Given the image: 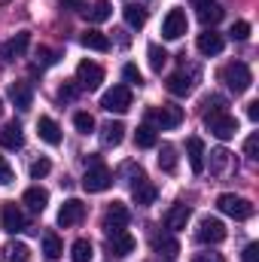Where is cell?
I'll return each instance as SVG.
<instances>
[{"instance_id": "obj_1", "label": "cell", "mask_w": 259, "mask_h": 262, "mask_svg": "<svg viewBox=\"0 0 259 262\" xmlns=\"http://www.w3.org/2000/svg\"><path fill=\"white\" fill-rule=\"evenodd\" d=\"M220 79L229 85V92L244 95L250 89V82H253V73H250V67L244 64V61H232V64H226L220 70Z\"/></svg>"}, {"instance_id": "obj_2", "label": "cell", "mask_w": 259, "mask_h": 262, "mask_svg": "<svg viewBox=\"0 0 259 262\" xmlns=\"http://www.w3.org/2000/svg\"><path fill=\"white\" fill-rule=\"evenodd\" d=\"M113 186V174L104 162L98 165H85V177H82V189L85 192H107Z\"/></svg>"}, {"instance_id": "obj_3", "label": "cell", "mask_w": 259, "mask_h": 262, "mask_svg": "<svg viewBox=\"0 0 259 262\" xmlns=\"http://www.w3.org/2000/svg\"><path fill=\"white\" fill-rule=\"evenodd\" d=\"M217 207H220V213H226L232 220H250L253 216V204L247 198L235 195V192H223L217 198Z\"/></svg>"}, {"instance_id": "obj_4", "label": "cell", "mask_w": 259, "mask_h": 262, "mask_svg": "<svg viewBox=\"0 0 259 262\" xmlns=\"http://www.w3.org/2000/svg\"><path fill=\"white\" fill-rule=\"evenodd\" d=\"M204 125H207V131H210L213 137L232 140L235 131H238V119H235L229 110H226V113H204Z\"/></svg>"}, {"instance_id": "obj_5", "label": "cell", "mask_w": 259, "mask_h": 262, "mask_svg": "<svg viewBox=\"0 0 259 262\" xmlns=\"http://www.w3.org/2000/svg\"><path fill=\"white\" fill-rule=\"evenodd\" d=\"M195 241L198 244H223L226 241V226L217 216H201L198 229H195Z\"/></svg>"}, {"instance_id": "obj_6", "label": "cell", "mask_w": 259, "mask_h": 262, "mask_svg": "<svg viewBox=\"0 0 259 262\" xmlns=\"http://www.w3.org/2000/svg\"><path fill=\"white\" fill-rule=\"evenodd\" d=\"M101 107L107 113H128L131 110V89L128 85H113L101 95Z\"/></svg>"}, {"instance_id": "obj_7", "label": "cell", "mask_w": 259, "mask_h": 262, "mask_svg": "<svg viewBox=\"0 0 259 262\" xmlns=\"http://www.w3.org/2000/svg\"><path fill=\"white\" fill-rule=\"evenodd\" d=\"M183 116H186L183 107H177V104H162V107L149 110V125H159V128L171 131L183 122Z\"/></svg>"}, {"instance_id": "obj_8", "label": "cell", "mask_w": 259, "mask_h": 262, "mask_svg": "<svg viewBox=\"0 0 259 262\" xmlns=\"http://www.w3.org/2000/svg\"><path fill=\"white\" fill-rule=\"evenodd\" d=\"M186 28H189L186 12H183L180 6H174V9L165 15V21H162V37H165V40H180V37L186 34Z\"/></svg>"}, {"instance_id": "obj_9", "label": "cell", "mask_w": 259, "mask_h": 262, "mask_svg": "<svg viewBox=\"0 0 259 262\" xmlns=\"http://www.w3.org/2000/svg\"><path fill=\"white\" fill-rule=\"evenodd\" d=\"M101 82H104L101 64H95V61H79V67H76V85H79L82 92H95Z\"/></svg>"}, {"instance_id": "obj_10", "label": "cell", "mask_w": 259, "mask_h": 262, "mask_svg": "<svg viewBox=\"0 0 259 262\" xmlns=\"http://www.w3.org/2000/svg\"><path fill=\"white\" fill-rule=\"evenodd\" d=\"M134 247H137V241H134V235L125 232V229H119V232H107V253L110 256H131L134 253Z\"/></svg>"}, {"instance_id": "obj_11", "label": "cell", "mask_w": 259, "mask_h": 262, "mask_svg": "<svg viewBox=\"0 0 259 262\" xmlns=\"http://www.w3.org/2000/svg\"><path fill=\"white\" fill-rule=\"evenodd\" d=\"M131 223V210L122 201H113L104 213V232H119V229H128Z\"/></svg>"}, {"instance_id": "obj_12", "label": "cell", "mask_w": 259, "mask_h": 262, "mask_svg": "<svg viewBox=\"0 0 259 262\" xmlns=\"http://www.w3.org/2000/svg\"><path fill=\"white\" fill-rule=\"evenodd\" d=\"M28 46H31V34H28V31H18L15 37H9V40L0 46V61H15V58H21V55L28 52Z\"/></svg>"}, {"instance_id": "obj_13", "label": "cell", "mask_w": 259, "mask_h": 262, "mask_svg": "<svg viewBox=\"0 0 259 262\" xmlns=\"http://www.w3.org/2000/svg\"><path fill=\"white\" fill-rule=\"evenodd\" d=\"M85 220V204L79 198H67L58 210V226L61 229H70V226H79Z\"/></svg>"}, {"instance_id": "obj_14", "label": "cell", "mask_w": 259, "mask_h": 262, "mask_svg": "<svg viewBox=\"0 0 259 262\" xmlns=\"http://www.w3.org/2000/svg\"><path fill=\"white\" fill-rule=\"evenodd\" d=\"M0 226H3V232L18 235V232L28 229V220H25V213H21L15 204H3V210H0Z\"/></svg>"}, {"instance_id": "obj_15", "label": "cell", "mask_w": 259, "mask_h": 262, "mask_svg": "<svg viewBox=\"0 0 259 262\" xmlns=\"http://www.w3.org/2000/svg\"><path fill=\"white\" fill-rule=\"evenodd\" d=\"M131 198H134V204H140V207H149V204H156V198H159V189H156V183H149L143 174L131 183Z\"/></svg>"}, {"instance_id": "obj_16", "label": "cell", "mask_w": 259, "mask_h": 262, "mask_svg": "<svg viewBox=\"0 0 259 262\" xmlns=\"http://www.w3.org/2000/svg\"><path fill=\"white\" fill-rule=\"evenodd\" d=\"M195 76H198V73H195V70H186V67L177 70V73H171V76H168V92H171V95H180V98L189 95L195 89Z\"/></svg>"}, {"instance_id": "obj_17", "label": "cell", "mask_w": 259, "mask_h": 262, "mask_svg": "<svg viewBox=\"0 0 259 262\" xmlns=\"http://www.w3.org/2000/svg\"><path fill=\"white\" fill-rule=\"evenodd\" d=\"M189 216H192V210H189V204H183V201H177L168 213H165V226L171 229V232H180V229H186V223H189Z\"/></svg>"}, {"instance_id": "obj_18", "label": "cell", "mask_w": 259, "mask_h": 262, "mask_svg": "<svg viewBox=\"0 0 259 262\" xmlns=\"http://www.w3.org/2000/svg\"><path fill=\"white\" fill-rule=\"evenodd\" d=\"M0 146L3 149H21L25 146V131H21L18 122H6L0 128Z\"/></svg>"}, {"instance_id": "obj_19", "label": "cell", "mask_w": 259, "mask_h": 262, "mask_svg": "<svg viewBox=\"0 0 259 262\" xmlns=\"http://www.w3.org/2000/svg\"><path fill=\"white\" fill-rule=\"evenodd\" d=\"M37 134H40V140L49 143V146H58V143H61V128H58V122H55L52 116H40V119H37Z\"/></svg>"}, {"instance_id": "obj_20", "label": "cell", "mask_w": 259, "mask_h": 262, "mask_svg": "<svg viewBox=\"0 0 259 262\" xmlns=\"http://www.w3.org/2000/svg\"><path fill=\"white\" fill-rule=\"evenodd\" d=\"M9 101H12L18 110H31V104H34V89H31V82H12V85H9Z\"/></svg>"}, {"instance_id": "obj_21", "label": "cell", "mask_w": 259, "mask_h": 262, "mask_svg": "<svg viewBox=\"0 0 259 262\" xmlns=\"http://www.w3.org/2000/svg\"><path fill=\"white\" fill-rule=\"evenodd\" d=\"M195 46H198V52H201V55H207V58H210V55H220V52H223L226 40H223L220 34H213V31H204V34H198V43H195Z\"/></svg>"}, {"instance_id": "obj_22", "label": "cell", "mask_w": 259, "mask_h": 262, "mask_svg": "<svg viewBox=\"0 0 259 262\" xmlns=\"http://www.w3.org/2000/svg\"><path fill=\"white\" fill-rule=\"evenodd\" d=\"M153 250L159 256H165V259H174L180 253V244H177L174 235H153Z\"/></svg>"}, {"instance_id": "obj_23", "label": "cell", "mask_w": 259, "mask_h": 262, "mask_svg": "<svg viewBox=\"0 0 259 262\" xmlns=\"http://www.w3.org/2000/svg\"><path fill=\"white\" fill-rule=\"evenodd\" d=\"M79 43L85 46V49H92V52H110V37L107 34H101V31H85L82 37H79Z\"/></svg>"}, {"instance_id": "obj_24", "label": "cell", "mask_w": 259, "mask_h": 262, "mask_svg": "<svg viewBox=\"0 0 259 262\" xmlns=\"http://www.w3.org/2000/svg\"><path fill=\"white\" fill-rule=\"evenodd\" d=\"M34 213H43L46 210V204H49V192L43 189V186H31L28 192H25V198H21Z\"/></svg>"}, {"instance_id": "obj_25", "label": "cell", "mask_w": 259, "mask_h": 262, "mask_svg": "<svg viewBox=\"0 0 259 262\" xmlns=\"http://www.w3.org/2000/svg\"><path fill=\"white\" fill-rule=\"evenodd\" d=\"M186 152H189L192 171L201 174V171H204V143H201V137H189V140H186Z\"/></svg>"}, {"instance_id": "obj_26", "label": "cell", "mask_w": 259, "mask_h": 262, "mask_svg": "<svg viewBox=\"0 0 259 262\" xmlns=\"http://www.w3.org/2000/svg\"><path fill=\"white\" fill-rule=\"evenodd\" d=\"M204 156H210V174H223V171L232 165V152H229L226 146H217V149H210V152H204Z\"/></svg>"}, {"instance_id": "obj_27", "label": "cell", "mask_w": 259, "mask_h": 262, "mask_svg": "<svg viewBox=\"0 0 259 262\" xmlns=\"http://www.w3.org/2000/svg\"><path fill=\"white\" fill-rule=\"evenodd\" d=\"M61 253H64V244H61V238H58L55 232H46V235H43V256H46L49 262H55Z\"/></svg>"}, {"instance_id": "obj_28", "label": "cell", "mask_w": 259, "mask_h": 262, "mask_svg": "<svg viewBox=\"0 0 259 262\" xmlns=\"http://www.w3.org/2000/svg\"><path fill=\"white\" fill-rule=\"evenodd\" d=\"M122 137H125V125H122V122H107V125L101 128V140H104V146H119Z\"/></svg>"}, {"instance_id": "obj_29", "label": "cell", "mask_w": 259, "mask_h": 262, "mask_svg": "<svg viewBox=\"0 0 259 262\" xmlns=\"http://www.w3.org/2000/svg\"><path fill=\"white\" fill-rule=\"evenodd\" d=\"M156 140H159V134H156V125H149V122H143L140 128L134 131V143H137L140 149H153Z\"/></svg>"}, {"instance_id": "obj_30", "label": "cell", "mask_w": 259, "mask_h": 262, "mask_svg": "<svg viewBox=\"0 0 259 262\" xmlns=\"http://www.w3.org/2000/svg\"><path fill=\"white\" fill-rule=\"evenodd\" d=\"M159 168L165 174H174L177 171V149L171 143H162V149H159Z\"/></svg>"}, {"instance_id": "obj_31", "label": "cell", "mask_w": 259, "mask_h": 262, "mask_svg": "<svg viewBox=\"0 0 259 262\" xmlns=\"http://www.w3.org/2000/svg\"><path fill=\"white\" fill-rule=\"evenodd\" d=\"M198 18H201V25H217V21L223 18V6H220L217 0H210V3H204V6H198Z\"/></svg>"}, {"instance_id": "obj_32", "label": "cell", "mask_w": 259, "mask_h": 262, "mask_svg": "<svg viewBox=\"0 0 259 262\" xmlns=\"http://www.w3.org/2000/svg\"><path fill=\"white\" fill-rule=\"evenodd\" d=\"M122 15H125V25H128V28H143V25H146V9L137 6V3H128V6L122 9Z\"/></svg>"}, {"instance_id": "obj_33", "label": "cell", "mask_w": 259, "mask_h": 262, "mask_svg": "<svg viewBox=\"0 0 259 262\" xmlns=\"http://www.w3.org/2000/svg\"><path fill=\"white\" fill-rule=\"evenodd\" d=\"M110 15H113L110 0H95V6H92V9H85V18H89V21H107Z\"/></svg>"}, {"instance_id": "obj_34", "label": "cell", "mask_w": 259, "mask_h": 262, "mask_svg": "<svg viewBox=\"0 0 259 262\" xmlns=\"http://www.w3.org/2000/svg\"><path fill=\"white\" fill-rule=\"evenodd\" d=\"M146 55H149V67H153L156 73H162V67H165V61H168V52H165V46H159V43H149Z\"/></svg>"}, {"instance_id": "obj_35", "label": "cell", "mask_w": 259, "mask_h": 262, "mask_svg": "<svg viewBox=\"0 0 259 262\" xmlns=\"http://www.w3.org/2000/svg\"><path fill=\"white\" fill-rule=\"evenodd\" d=\"M92 256H95V253H92V241H85V238L73 241V247H70V259L73 262H89Z\"/></svg>"}, {"instance_id": "obj_36", "label": "cell", "mask_w": 259, "mask_h": 262, "mask_svg": "<svg viewBox=\"0 0 259 262\" xmlns=\"http://www.w3.org/2000/svg\"><path fill=\"white\" fill-rule=\"evenodd\" d=\"M6 259L9 262H31V250H28V244H21V241L9 244V247H6Z\"/></svg>"}, {"instance_id": "obj_37", "label": "cell", "mask_w": 259, "mask_h": 262, "mask_svg": "<svg viewBox=\"0 0 259 262\" xmlns=\"http://www.w3.org/2000/svg\"><path fill=\"white\" fill-rule=\"evenodd\" d=\"M55 61H58V52H55V49H49V46H40V49H37V70H43V67H52L55 64Z\"/></svg>"}, {"instance_id": "obj_38", "label": "cell", "mask_w": 259, "mask_h": 262, "mask_svg": "<svg viewBox=\"0 0 259 262\" xmlns=\"http://www.w3.org/2000/svg\"><path fill=\"white\" fill-rule=\"evenodd\" d=\"M201 107H204V113H226V98L223 95H207Z\"/></svg>"}, {"instance_id": "obj_39", "label": "cell", "mask_w": 259, "mask_h": 262, "mask_svg": "<svg viewBox=\"0 0 259 262\" xmlns=\"http://www.w3.org/2000/svg\"><path fill=\"white\" fill-rule=\"evenodd\" d=\"M73 125H76L79 134H92L95 131V119H92V113H76L73 116Z\"/></svg>"}, {"instance_id": "obj_40", "label": "cell", "mask_w": 259, "mask_h": 262, "mask_svg": "<svg viewBox=\"0 0 259 262\" xmlns=\"http://www.w3.org/2000/svg\"><path fill=\"white\" fill-rule=\"evenodd\" d=\"M49 171H52V162H49V159H37V162H31V177H34V180H43Z\"/></svg>"}, {"instance_id": "obj_41", "label": "cell", "mask_w": 259, "mask_h": 262, "mask_svg": "<svg viewBox=\"0 0 259 262\" xmlns=\"http://www.w3.org/2000/svg\"><path fill=\"white\" fill-rule=\"evenodd\" d=\"M82 89L76 85V79L73 82H64L61 89H58V101H64V104H70V101H76V95H79Z\"/></svg>"}, {"instance_id": "obj_42", "label": "cell", "mask_w": 259, "mask_h": 262, "mask_svg": "<svg viewBox=\"0 0 259 262\" xmlns=\"http://www.w3.org/2000/svg\"><path fill=\"white\" fill-rule=\"evenodd\" d=\"M229 37H232V40H238V43H244V40L250 37V21H235V25H232V31H229Z\"/></svg>"}, {"instance_id": "obj_43", "label": "cell", "mask_w": 259, "mask_h": 262, "mask_svg": "<svg viewBox=\"0 0 259 262\" xmlns=\"http://www.w3.org/2000/svg\"><path fill=\"white\" fill-rule=\"evenodd\" d=\"M122 76H125V82H128V85H143V73H140L134 64L122 67Z\"/></svg>"}, {"instance_id": "obj_44", "label": "cell", "mask_w": 259, "mask_h": 262, "mask_svg": "<svg viewBox=\"0 0 259 262\" xmlns=\"http://www.w3.org/2000/svg\"><path fill=\"white\" fill-rule=\"evenodd\" d=\"M256 152H259V134L253 131V134L244 140V156H247V159H256Z\"/></svg>"}, {"instance_id": "obj_45", "label": "cell", "mask_w": 259, "mask_h": 262, "mask_svg": "<svg viewBox=\"0 0 259 262\" xmlns=\"http://www.w3.org/2000/svg\"><path fill=\"white\" fill-rule=\"evenodd\" d=\"M15 180V174H12V168H9V162L0 156V186H6V183H12Z\"/></svg>"}, {"instance_id": "obj_46", "label": "cell", "mask_w": 259, "mask_h": 262, "mask_svg": "<svg viewBox=\"0 0 259 262\" xmlns=\"http://www.w3.org/2000/svg\"><path fill=\"white\" fill-rule=\"evenodd\" d=\"M241 262H259V244H247L241 253Z\"/></svg>"}, {"instance_id": "obj_47", "label": "cell", "mask_w": 259, "mask_h": 262, "mask_svg": "<svg viewBox=\"0 0 259 262\" xmlns=\"http://www.w3.org/2000/svg\"><path fill=\"white\" fill-rule=\"evenodd\" d=\"M58 6H64L70 12H82L85 9V0H58Z\"/></svg>"}, {"instance_id": "obj_48", "label": "cell", "mask_w": 259, "mask_h": 262, "mask_svg": "<svg viewBox=\"0 0 259 262\" xmlns=\"http://www.w3.org/2000/svg\"><path fill=\"white\" fill-rule=\"evenodd\" d=\"M192 262H226L220 253H195Z\"/></svg>"}, {"instance_id": "obj_49", "label": "cell", "mask_w": 259, "mask_h": 262, "mask_svg": "<svg viewBox=\"0 0 259 262\" xmlns=\"http://www.w3.org/2000/svg\"><path fill=\"white\" fill-rule=\"evenodd\" d=\"M247 119H250V122L259 119V101H250V104H247Z\"/></svg>"}, {"instance_id": "obj_50", "label": "cell", "mask_w": 259, "mask_h": 262, "mask_svg": "<svg viewBox=\"0 0 259 262\" xmlns=\"http://www.w3.org/2000/svg\"><path fill=\"white\" fill-rule=\"evenodd\" d=\"M195 6H204V3H210V0H192Z\"/></svg>"}, {"instance_id": "obj_51", "label": "cell", "mask_w": 259, "mask_h": 262, "mask_svg": "<svg viewBox=\"0 0 259 262\" xmlns=\"http://www.w3.org/2000/svg\"><path fill=\"white\" fill-rule=\"evenodd\" d=\"M0 110H3V101H0Z\"/></svg>"}]
</instances>
